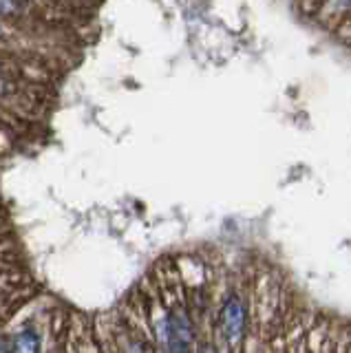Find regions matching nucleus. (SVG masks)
<instances>
[{
    "label": "nucleus",
    "mask_w": 351,
    "mask_h": 353,
    "mask_svg": "<svg viewBox=\"0 0 351 353\" xmlns=\"http://www.w3.org/2000/svg\"><path fill=\"white\" fill-rule=\"evenodd\" d=\"M219 329H221L223 338L230 345H237V342L245 338L248 309L237 294L225 296V301L221 303V309H219Z\"/></svg>",
    "instance_id": "nucleus-1"
},
{
    "label": "nucleus",
    "mask_w": 351,
    "mask_h": 353,
    "mask_svg": "<svg viewBox=\"0 0 351 353\" xmlns=\"http://www.w3.org/2000/svg\"><path fill=\"white\" fill-rule=\"evenodd\" d=\"M18 9L16 0H0V16H7V14H14Z\"/></svg>",
    "instance_id": "nucleus-3"
},
{
    "label": "nucleus",
    "mask_w": 351,
    "mask_h": 353,
    "mask_svg": "<svg viewBox=\"0 0 351 353\" xmlns=\"http://www.w3.org/2000/svg\"><path fill=\"white\" fill-rule=\"evenodd\" d=\"M340 3H343V5H351V0H340Z\"/></svg>",
    "instance_id": "nucleus-5"
},
{
    "label": "nucleus",
    "mask_w": 351,
    "mask_h": 353,
    "mask_svg": "<svg viewBox=\"0 0 351 353\" xmlns=\"http://www.w3.org/2000/svg\"><path fill=\"white\" fill-rule=\"evenodd\" d=\"M12 349L20 351V353H34L40 349V338H38L36 331H23V334H18L14 338Z\"/></svg>",
    "instance_id": "nucleus-2"
},
{
    "label": "nucleus",
    "mask_w": 351,
    "mask_h": 353,
    "mask_svg": "<svg viewBox=\"0 0 351 353\" xmlns=\"http://www.w3.org/2000/svg\"><path fill=\"white\" fill-rule=\"evenodd\" d=\"M0 36H3V27H0Z\"/></svg>",
    "instance_id": "nucleus-6"
},
{
    "label": "nucleus",
    "mask_w": 351,
    "mask_h": 353,
    "mask_svg": "<svg viewBox=\"0 0 351 353\" xmlns=\"http://www.w3.org/2000/svg\"><path fill=\"white\" fill-rule=\"evenodd\" d=\"M7 91V84H5V80H3V77H0V95H3Z\"/></svg>",
    "instance_id": "nucleus-4"
}]
</instances>
